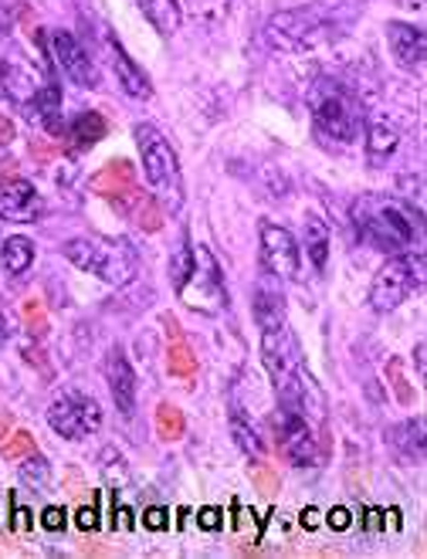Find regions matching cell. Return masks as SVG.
I'll list each match as a JSON object with an SVG mask.
<instances>
[{"label": "cell", "instance_id": "1", "mask_svg": "<svg viewBox=\"0 0 427 559\" xmlns=\"http://www.w3.org/2000/svg\"><path fill=\"white\" fill-rule=\"evenodd\" d=\"M349 217H353L356 235L383 254H401L414 248L411 211L398 201H390V197H373V193L356 197Z\"/></svg>", "mask_w": 427, "mask_h": 559}, {"label": "cell", "instance_id": "2", "mask_svg": "<svg viewBox=\"0 0 427 559\" xmlns=\"http://www.w3.org/2000/svg\"><path fill=\"white\" fill-rule=\"evenodd\" d=\"M261 359H265V370L278 390V401L282 407L295 411V414H306V393H309V370L303 364V353L299 343H295L292 329L278 325L272 333H261Z\"/></svg>", "mask_w": 427, "mask_h": 559}, {"label": "cell", "instance_id": "3", "mask_svg": "<svg viewBox=\"0 0 427 559\" xmlns=\"http://www.w3.org/2000/svg\"><path fill=\"white\" fill-rule=\"evenodd\" d=\"M61 254L72 261L79 272L103 278L106 285H129L137 278L140 254L129 241L112 238H72L61 248Z\"/></svg>", "mask_w": 427, "mask_h": 559}, {"label": "cell", "instance_id": "4", "mask_svg": "<svg viewBox=\"0 0 427 559\" xmlns=\"http://www.w3.org/2000/svg\"><path fill=\"white\" fill-rule=\"evenodd\" d=\"M309 109L312 122L325 140L336 143H353L359 136V126H364V109H359L356 98L330 79H319L309 92Z\"/></svg>", "mask_w": 427, "mask_h": 559}, {"label": "cell", "instance_id": "5", "mask_svg": "<svg viewBox=\"0 0 427 559\" xmlns=\"http://www.w3.org/2000/svg\"><path fill=\"white\" fill-rule=\"evenodd\" d=\"M137 143H140V153H143V174H146L150 190L159 197L163 204L180 207V201H183V177H180L177 150L167 140H163V133H159L156 126H150V122L137 126Z\"/></svg>", "mask_w": 427, "mask_h": 559}, {"label": "cell", "instance_id": "6", "mask_svg": "<svg viewBox=\"0 0 427 559\" xmlns=\"http://www.w3.org/2000/svg\"><path fill=\"white\" fill-rule=\"evenodd\" d=\"M336 24L316 8H299V11H278L269 17L265 35L278 51L306 55L322 45H330L336 38Z\"/></svg>", "mask_w": 427, "mask_h": 559}, {"label": "cell", "instance_id": "7", "mask_svg": "<svg viewBox=\"0 0 427 559\" xmlns=\"http://www.w3.org/2000/svg\"><path fill=\"white\" fill-rule=\"evenodd\" d=\"M177 295L187 309L204 312V316H221L227 309V285L217 258L204 245H190V269L183 282L177 285Z\"/></svg>", "mask_w": 427, "mask_h": 559}, {"label": "cell", "instance_id": "8", "mask_svg": "<svg viewBox=\"0 0 427 559\" xmlns=\"http://www.w3.org/2000/svg\"><path fill=\"white\" fill-rule=\"evenodd\" d=\"M424 282V254H411V251H401L387 258V265L373 275V285H370V306L373 312L387 316L393 309H401L411 292L420 288Z\"/></svg>", "mask_w": 427, "mask_h": 559}, {"label": "cell", "instance_id": "9", "mask_svg": "<svg viewBox=\"0 0 427 559\" xmlns=\"http://www.w3.org/2000/svg\"><path fill=\"white\" fill-rule=\"evenodd\" d=\"M48 427L64 441H82L103 427V407L88 393L64 390L48 407Z\"/></svg>", "mask_w": 427, "mask_h": 559}, {"label": "cell", "instance_id": "10", "mask_svg": "<svg viewBox=\"0 0 427 559\" xmlns=\"http://www.w3.org/2000/svg\"><path fill=\"white\" fill-rule=\"evenodd\" d=\"M258 235H261V269H265L269 275H275L278 282H299L303 251H299V241L292 238L288 227L261 221Z\"/></svg>", "mask_w": 427, "mask_h": 559}, {"label": "cell", "instance_id": "11", "mask_svg": "<svg viewBox=\"0 0 427 559\" xmlns=\"http://www.w3.org/2000/svg\"><path fill=\"white\" fill-rule=\"evenodd\" d=\"M275 424H278V451L288 457V462L295 468L316 465V438L309 431L306 414H295V411L282 407L278 417H275Z\"/></svg>", "mask_w": 427, "mask_h": 559}, {"label": "cell", "instance_id": "12", "mask_svg": "<svg viewBox=\"0 0 427 559\" xmlns=\"http://www.w3.org/2000/svg\"><path fill=\"white\" fill-rule=\"evenodd\" d=\"M0 85H4L11 103L27 109L38 98V92L48 85V79L31 61H24L21 55H8L4 61H0Z\"/></svg>", "mask_w": 427, "mask_h": 559}, {"label": "cell", "instance_id": "13", "mask_svg": "<svg viewBox=\"0 0 427 559\" xmlns=\"http://www.w3.org/2000/svg\"><path fill=\"white\" fill-rule=\"evenodd\" d=\"M41 214V193L24 177H0V217L4 221H38Z\"/></svg>", "mask_w": 427, "mask_h": 559}, {"label": "cell", "instance_id": "14", "mask_svg": "<svg viewBox=\"0 0 427 559\" xmlns=\"http://www.w3.org/2000/svg\"><path fill=\"white\" fill-rule=\"evenodd\" d=\"M51 55L58 61V69L69 75L75 85H82V88H95L98 85V72H95L88 51L69 35V31H55V35H51Z\"/></svg>", "mask_w": 427, "mask_h": 559}, {"label": "cell", "instance_id": "15", "mask_svg": "<svg viewBox=\"0 0 427 559\" xmlns=\"http://www.w3.org/2000/svg\"><path fill=\"white\" fill-rule=\"evenodd\" d=\"M387 41H390V55L393 61L407 72H420L424 69V55H427V38L424 31L404 21H390L387 24Z\"/></svg>", "mask_w": 427, "mask_h": 559}, {"label": "cell", "instance_id": "16", "mask_svg": "<svg viewBox=\"0 0 427 559\" xmlns=\"http://www.w3.org/2000/svg\"><path fill=\"white\" fill-rule=\"evenodd\" d=\"M254 319L261 325V333H272V329L285 325V292L275 275L261 269L258 285H254Z\"/></svg>", "mask_w": 427, "mask_h": 559}, {"label": "cell", "instance_id": "17", "mask_svg": "<svg viewBox=\"0 0 427 559\" xmlns=\"http://www.w3.org/2000/svg\"><path fill=\"white\" fill-rule=\"evenodd\" d=\"M106 380H109V390H112V401H116L119 414L133 417V411H137V373H133V367H129V359L119 346L109 349V356H106Z\"/></svg>", "mask_w": 427, "mask_h": 559}, {"label": "cell", "instance_id": "18", "mask_svg": "<svg viewBox=\"0 0 427 559\" xmlns=\"http://www.w3.org/2000/svg\"><path fill=\"white\" fill-rule=\"evenodd\" d=\"M109 51H112V69H116V82L122 85L126 95L133 98H150L153 95V85H150V75L140 69V64L126 55V48L119 41H109Z\"/></svg>", "mask_w": 427, "mask_h": 559}, {"label": "cell", "instance_id": "19", "mask_svg": "<svg viewBox=\"0 0 427 559\" xmlns=\"http://www.w3.org/2000/svg\"><path fill=\"white\" fill-rule=\"evenodd\" d=\"M398 146H401L398 126H390L383 119L370 122V129H367V159H370V167H383V163L398 153Z\"/></svg>", "mask_w": 427, "mask_h": 559}, {"label": "cell", "instance_id": "20", "mask_svg": "<svg viewBox=\"0 0 427 559\" xmlns=\"http://www.w3.org/2000/svg\"><path fill=\"white\" fill-rule=\"evenodd\" d=\"M137 8L143 11V17L159 31L163 38L177 35V27H180V21H183L180 0H137Z\"/></svg>", "mask_w": 427, "mask_h": 559}, {"label": "cell", "instance_id": "21", "mask_svg": "<svg viewBox=\"0 0 427 559\" xmlns=\"http://www.w3.org/2000/svg\"><path fill=\"white\" fill-rule=\"evenodd\" d=\"M330 245H333V235H330V227H325V221L309 214L306 217V254L319 272L325 269V261H330Z\"/></svg>", "mask_w": 427, "mask_h": 559}, {"label": "cell", "instance_id": "22", "mask_svg": "<svg viewBox=\"0 0 427 559\" xmlns=\"http://www.w3.org/2000/svg\"><path fill=\"white\" fill-rule=\"evenodd\" d=\"M92 187L98 190V193H126V190H133L137 187V174H133V167H129L126 159H112L106 170H98L95 177H92Z\"/></svg>", "mask_w": 427, "mask_h": 559}, {"label": "cell", "instance_id": "23", "mask_svg": "<svg viewBox=\"0 0 427 559\" xmlns=\"http://www.w3.org/2000/svg\"><path fill=\"white\" fill-rule=\"evenodd\" d=\"M0 265H4L11 275H24L31 265H35V245L21 235L0 241Z\"/></svg>", "mask_w": 427, "mask_h": 559}, {"label": "cell", "instance_id": "24", "mask_svg": "<svg viewBox=\"0 0 427 559\" xmlns=\"http://www.w3.org/2000/svg\"><path fill=\"white\" fill-rule=\"evenodd\" d=\"M106 133H109V126H106V119L98 116V112H82V116H75V122L69 126V136H72L79 146H95Z\"/></svg>", "mask_w": 427, "mask_h": 559}, {"label": "cell", "instance_id": "25", "mask_svg": "<svg viewBox=\"0 0 427 559\" xmlns=\"http://www.w3.org/2000/svg\"><path fill=\"white\" fill-rule=\"evenodd\" d=\"M232 438L235 444L248 454V457H261V438L254 431V424L245 417V411L238 404H232Z\"/></svg>", "mask_w": 427, "mask_h": 559}, {"label": "cell", "instance_id": "26", "mask_svg": "<svg viewBox=\"0 0 427 559\" xmlns=\"http://www.w3.org/2000/svg\"><path fill=\"white\" fill-rule=\"evenodd\" d=\"M153 424H156V435H159L163 441H180L183 431H187L183 414H180V407H174V404H159Z\"/></svg>", "mask_w": 427, "mask_h": 559}, {"label": "cell", "instance_id": "27", "mask_svg": "<svg viewBox=\"0 0 427 559\" xmlns=\"http://www.w3.org/2000/svg\"><path fill=\"white\" fill-rule=\"evenodd\" d=\"M167 370H170V377H177V380H190V377L197 373V356L190 353V346H187L183 340H174V346H170V353H167Z\"/></svg>", "mask_w": 427, "mask_h": 559}, {"label": "cell", "instance_id": "28", "mask_svg": "<svg viewBox=\"0 0 427 559\" xmlns=\"http://www.w3.org/2000/svg\"><path fill=\"white\" fill-rule=\"evenodd\" d=\"M21 481H24L31 491H48V481H51V465L45 462L41 454H27V462L21 465Z\"/></svg>", "mask_w": 427, "mask_h": 559}, {"label": "cell", "instance_id": "29", "mask_svg": "<svg viewBox=\"0 0 427 559\" xmlns=\"http://www.w3.org/2000/svg\"><path fill=\"white\" fill-rule=\"evenodd\" d=\"M103 472H106V481L116 485V488H122V485L129 481V468H126L122 454H119L116 448H106V451H103Z\"/></svg>", "mask_w": 427, "mask_h": 559}, {"label": "cell", "instance_id": "30", "mask_svg": "<svg viewBox=\"0 0 427 559\" xmlns=\"http://www.w3.org/2000/svg\"><path fill=\"white\" fill-rule=\"evenodd\" d=\"M193 14L207 21V24H221L227 17V11H232V0H190Z\"/></svg>", "mask_w": 427, "mask_h": 559}, {"label": "cell", "instance_id": "31", "mask_svg": "<svg viewBox=\"0 0 427 559\" xmlns=\"http://www.w3.org/2000/svg\"><path fill=\"white\" fill-rule=\"evenodd\" d=\"M27 454H35V438H31L27 431H17L4 444V457H8V462H17V457H27Z\"/></svg>", "mask_w": 427, "mask_h": 559}, {"label": "cell", "instance_id": "32", "mask_svg": "<svg viewBox=\"0 0 427 559\" xmlns=\"http://www.w3.org/2000/svg\"><path fill=\"white\" fill-rule=\"evenodd\" d=\"M24 319H27V325H31V333H45V312H41L38 302H27V306H24Z\"/></svg>", "mask_w": 427, "mask_h": 559}, {"label": "cell", "instance_id": "33", "mask_svg": "<svg viewBox=\"0 0 427 559\" xmlns=\"http://www.w3.org/2000/svg\"><path fill=\"white\" fill-rule=\"evenodd\" d=\"M41 522H45V530L58 533V530H64V512L51 506V509H45V512H41Z\"/></svg>", "mask_w": 427, "mask_h": 559}, {"label": "cell", "instance_id": "34", "mask_svg": "<svg viewBox=\"0 0 427 559\" xmlns=\"http://www.w3.org/2000/svg\"><path fill=\"white\" fill-rule=\"evenodd\" d=\"M197 525H201V530H217L221 512L217 509H201V512H197Z\"/></svg>", "mask_w": 427, "mask_h": 559}, {"label": "cell", "instance_id": "35", "mask_svg": "<svg viewBox=\"0 0 427 559\" xmlns=\"http://www.w3.org/2000/svg\"><path fill=\"white\" fill-rule=\"evenodd\" d=\"M143 525H146V530H167V512H163V509H150L143 515Z\"/></svg>", "mask_w": 427, "mask_h": 559}, {"label": "cell", "instance_id": "36", "mask_svg": "<svg viewBox=\"0 0 427 559\" xmlns=\"http://www.w3.org/2000/svg\"><path fill=\"white\" fill-rule=\"evenodd\" d=\"M325 522H330L333 530H349V522H353V519H349V512H346V509H333L330 515H325Z\"/></svg>", "mask_w": 427, "mask_h": 559}, {"label": "cell", "instance_id": "37", "mask_svg": "<svg viewBox=\"0 0 427 559\" xmlns=\"http://www.w3.org/2000/svg\"><path fill=\"white\" fill-rule=\"evenodd\" d=\"M390 383L393 386H398V393H401V401H407V386H404V380H401V364H398V359H393V364H390Z\"/></svg>", "mask_w": 427, "mask_h": 559}, {"label": "cell", "instance_id": "38", "mask_svg": "<svg viewBox=\"0 0 427 559\" xmlns=\"http://www.w3.org/2000/svg\"><path fill=\"white\" fill-rule=\"evenodd\" d=\"M14 140V122L8 116H0V143H11Z\"/></svg>", "mask_w": 427, "mask_h": 559}, {"label": "cell", "instance_id": "39", "mask_svg": "<svg viewBox=\"0 0 427 559\" xmlns=\"http://www.w3.org/2000/svg\"><path fill=\"white\" fill-rule=\"evenodd\" d=\"M79 525H82V530H92V525H95V512L92 509H82L79 512Z\"/></svg>", "mask_w": 427, "mask_h": 559}, {"label": "cell", "instance_id": "40", "mask_svg": "<svg viewBox=\"0 0 427 559\" xmlns=\"http://www.w3.org/2000/svg\"><path fill=\"white\" fill-rule=\"evenodd\" d=\"M8 336H11V325H8V316H4V312H0V346H4V343H8Z\"/></svg>", "mask_w": 427, "mask_h": 559}, {"label": "cell", "instance_id": "41", "mask_svg": "<svg viewBox=\"0 0 427 559\" xmlns=\"http://www.w3.org/2000/svg\"><path fill=\"white\" fill-rule=\"evenodd\" d=\"M417 370H420V377H424V343H417Z\"/></svg>", "mask_w": 427, "mask_h": 559}, {"label": "cell", "instance_id": "42", "mask_svg": "<svg viewBox=\"0 0 427 559\" xmlns=\"http://www.w3.org/2000/svg\"><path fill=\"white\" fill-rule=\"evenodd\" d=\"M303 525H316V512H306L303 515Z\"/></svg>", "mask_w": 427, "mask_h": 559}, {"label": "cell", "instance_id": "43", "mask_svg": "<svg viewBox=\"0 0 427 559\" xmlns=\"http://www.w3.org/2000/svg\"><path fill=\"white\" fill-rule=\"evenodd\" d=\"M401 4H411V8H420V0H401Z\"/></svg>", "mask_w": 427, "mask_h": 559}]
</instances>
